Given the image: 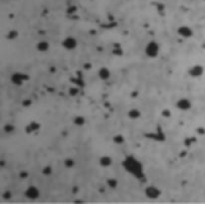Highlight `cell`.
<instances>
[{"mask_svg":"<svg viewBox=\"0 0 205 204\" xmlns=\"http://www.w3.org/2000/svg\"><path fill=\"white\" fill-rule=\"evenodd\" d=\"M177 35L182 39H189L193 36V29L187 25H181L176 30Z\"/></svg>","mask_w":205,"mask_h":204,"instance_id":"52a82bcc","label":"cell"},{"mask_svg":"<svg viewBox=\"0 0 205 204\" xmlns=\"http://www.w3.org/2000/svg\"><path fill=\"white\" fill-rule=\"evenodd\" d=\"M3 198H5L6 200H9V199L11 198V193H10V191H5V192H4Z\"/></svg>","mask_w":205,"mask_h":204,"instance_id":"44dd1931","label":"cell"},{"mask_svg":"<svg viewBox=\"0 0 205 204\" xmlns=\"http://www.w3.org/2000/svg\"><path fill=\"white\" fill-rule=\"evenodd\" d=\"M123 166L125 171H128L129 174H132L136 178H142L143 176V167L141 161L134 157V156L130 155L128 156L123 161Z\"/></svg>","mask_w":205,"mask_h":204,"instance_id":"6da1fadb","label":"cell"},{"mask_svg":"<svg viewBox=\"0 0 205 204\" xmlns=\"http://www.w3.org/2000/svg\"><path fill=\"white\" fill-rule=\"evenodd\" d=\"M61 45H62V47L67 51H73L75 50L77 48L78 46V41L77 39L75 37L73 36H68L64 39V40L62 41V43H61Z\"/></svg>","mask_w":205,"mask_h":204,"instance_id":"ba28073f","label":"cell"},{"mask_svg":"<svg viewBox=\"0 0 205 204\" xmlns=\"http://www.w3.org/2000/svg\"><path fill=\"white\" fill-rule=\"evenodd\" d=\"M75 164H76V161L71 157H68L64 160V165L67 168H73L74 166H75Z\"/></svg>","mask_w":205,"mask_h":204,"instance_id":"e0dca14e","label":"cell"},{"mask_svg":"<svg viewBox=\"0 0 205 204\" xmlns=\"http://www.w3.org/2000/svg\"><path fill=\"white\" fill-rule=\"evenodd\" d=\"M107 185L110 187L111 189H116L117 187V185H119V181L116 178H108L107 179Z\"/></svg>","mask_w":205,"mask_h":204,"instance_id":"5bb4252c","label":"cell"},{"mask_svg":"<svg viewBox=\"0 0 205 204\" xmlns=\"http://www.w3.org/2000/svg\"><path fill=\"white\" fill-rule=\"evenodd\" d=\"M145 195L148 199L155 200V199H158L161 196V190L155 185H147L145 188Z\"/></svg>","mask_w":205,"mask_h":204,"instance_id":"3957f363","label":"cell"},{"mask_svg":"<svg viewBox=\"0 0 205 204\" xmlns=\"http://www.w3.org/2000/svg\"><path fill=\"white\" fill-rule=\"evenodd\" d=\"M204 71H205V69L202 65L194 64L188 69L187 74H188V76L192 78V79H199V78H201L203 76Z\"/></svg>","mask_w":205,"mask_h":204,"instance_id":"277c9868","label":"cell"},{"mask_svg":"<svg viewBox=\"0 0 205 204\" xmlns=\"http://www.w3.org/2000/svg\"><path fill=\"white\" fill-rule=\"evenodd\" d=\"M113 141H114L116 145H123L125 142V137L123 134H116V136L113 137Z\"/></svg>","mask_w":205,"mask_h":204,"instance_id":"2e32d148","label":"cell"},{"mask_svg":"<svg viewBox=\"0 0 205 204\" xmlns=\"http://www.w3.org/2000/svg\"><path fill=\"white\" fill-rule=\"evenodd\" d=\"M98 76L102 81H108L111 78V70L107 67H102L98 70Z\"/></svg>","mask_w":205,"mask_h":204,"instance_id":"30bf717a","label":"cell"},{"mask_svg":"<svg viewBox=\"0 0 205 204\" xmlns=\"http://www.w3.org/2000/svg\"><path fill=\"white\" fill-rule=\"evenodd\" d=\"M99 163H100V165H101L102 167L108 168V167H110L113 164V158L111 157L110 155H103V156L100 157Z\"/></svg>","mask_w":205,"mask_h":204,"instance_id":"8fae6325","label":"cell"},{"mask_svg":"<svg viewBox=\"0 0 205 204\" xmlns=\"http://www.w3.org/2000/svg\"><path fill=\"white\" fill-rule=\"evenodd\" d=\"M24 195L29 200H36L40 197V189L35 185H30L25 189Z\"/></svg>","mask_w":205,"mask_h":204,"instance_id":"8992f818","label":"cell"},{"mask_svg":"<svg viewBox=\"0 0 205 204\" xmlns=\"http://www.w3.org/2000/svg\"><path fill=\"white\" fill-rule=\"evenodd\" d=\"M4 131H5L7 133H11L15 131V127L12 124H6L5 127H4Z\"/></svg>","mask_w":205,"mask_h":204,"instance_id":"d6986e66","label":"cell"},{"mask_svg":"<svg viewBox=\"0 0 205 204\" xmlns=\"http://www.w3.org/2000/svg\"><path fill=\"white\" fill-rule=\"evenodd\" d=\"M74 124H75L77 127H83L86 124V119L82 116H77L75 119H74Z\"/></svg>","mask_w":205,"mask_h":204,"instance_id":"9a60e30c","label":"cell"},{"mask_svg":"<svg viewBox=\"0 0 205 204\" xmlns=\"http://www.w3.org/2000/svg\"><path fill=\"white\" fill-rule=\"evenodd\" d=\"M175 107H176L177 110H179L181 112H187V111H190L191 108H192V102H191L188 98L182 97V98L178 99L176 101Z\"/></svg>","mask_w":205,"mask_h":204,"instance_id":"5b68a950","label":"cell"},{"mask_svg":"<svg viewBox=\"0 0 205 204\" xmlns=\"http://www.w3.org/2000/svg\"><path fill=\"white\" fill-rule=\"evenodd\" d=\"M50 49V43L48 41H39L36 44V50L40 53H45V52H48Z\"/></svg>","mask_w":205,"mask_h":204,"instance_id":"7c38bea8","label":"cell"},{"mask_svg":"<svg viewBox=\"0 0 205 204\" xmlns=\"http://www.w3.org/2000/svg\"><path fill=\"white\" fill-rule=\"evenodd\" d=\"M52 172H53V169H52V167L49 166V165L43 167V169H42L43 175H45V176H50L52 174Z\"/></svg>","mask_w":205,"mask_h":204,"instance_id":"ac0fdd59","label":"cell"},{"mask_svg":"<svg viewBox=\"0 0 205 204\" xmlns=\"http://www.w3.org/2000/svg\"><path fill=\"white\" fill-rule=\"evenodd\" d=\"M79 93V91H78V89H75V88H72V89H70L69 90V94L71 95L72 97H75L76 95Z\"/></svg>","mask_w":205,"mask_h":204,"instance_id":"ffe728a7","label":"cell"},{"mask_svg":"<svg viewBox=\"0 0 205 204\" xmlns=\"http://www.w3.org/2000/svg\"><path fill=\"white\" fill-rule=\"evenodd\" d=\"M141 116V112L138 110V108H130V110L128 112V118L133 120H138L139 118Z\"/></svg>","mask_w":205,"mask_h":204,"instance_id":"4fadbf2b","label":"cell"},{"mask_svg":"<svg viewBox=\"0 0 205 204\" xmlns=\"http://www.w3.org/2000/svg\"><path fill=\"white\" fill-rule=\"evenodd\" d=\"M28 79H29V77L27 75L17 72V73H14L11 76V83L14 86L20 87V86H22Z\"/></svg>","mask_w":205,"mask_h":204,"instance_id":"9c48e42d","label":"cell"},{"mask_svg":"<svg viewBox=\"0 0 205 204\" xmlns=\"http://www.w3.org/2000/svg\"><path fill=\"white\" fill-rule=\"evenodd\" d=\"M160 53V45L156 41H150L146 43L145 47V54L147 58L150 59H155L159 56Z\"/></svg>","mask_w":205,"mask_h":204,"instance_id":"7a4b0ae2","label":"cell"}]
</instances>
